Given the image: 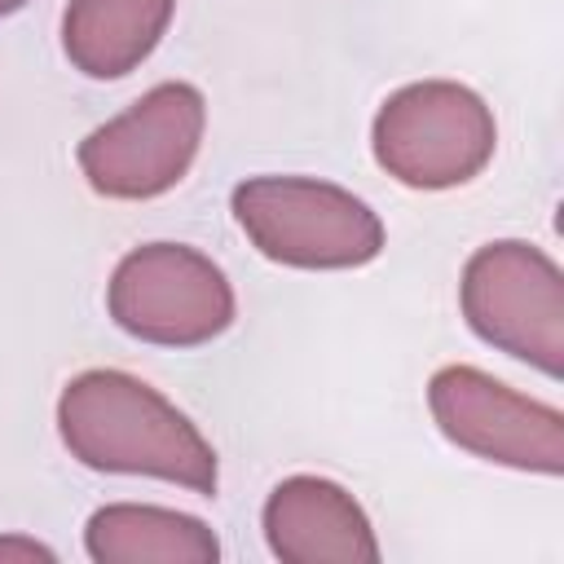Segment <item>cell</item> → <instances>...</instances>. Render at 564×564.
Listing matches in <instances>:
<instances>
[{
	"instance_id": "cell-12",
	"label": "cell",
	"mask_w": 564,
	"mask_h": 564,
	"mask_svg": "<svg viewBox=\"0 0 564 564\" xmlns=\"http://www.w3.org/2000/svg\"><path fill=\"white\" fill-rule=\"evenodd\" d=\"M26 0H0V18H9V13H18Z\"/></svg>"
},
{
	"instance_id": "cell-7",
	"label": "cell",
	"mask_w": 564,
	"mask_h": 564,
	"mask_svg": "<svg viewBox=\"0 0 564 564\" xmlns=\"http://www.w3.org/2000/svg\"><path fill=\"white\" fill-rule=\"evenodd\" d=\"M427 410L441 436L471 458L533 476L564 471L560 405L524 397L511 383L485 375L480 366H441L427 379Z\"/></svg>"
},
{
	"instance_id": "cell-2",
	"label": "cell",
	"mask_w": 564,
	"mask_h": 564,
	"mask_svg": "<svg viewBox=\"0 0 564 564\" xmlns=\"http://www.w3.org/2000/svg\"><path fill=\"white\" fill-rule=\"evenodd\" d=\"M229 212L264 260L304 273L361 269L388 242L379 212L322 176H247L234 185Z\"/></svg>"
},
{
	"instance_id": "cell-1",
	"label": "cell",
	"mask_w": 564,
	"mask_h": 564,
	"mask_svg": "<svg viewBox=\"0 0 564 564\" xmlns=\"http://www.w3.org/2000/svg\"><path fill=\"white\" fill-rule=\"evenodd\" d=\"M57 436L75 463L110 476H150L212 498L216 449L159 388L128 370H84L57 397Z\"/></svg>"
},
{
	"instance_id": "cell-4",
	"label": "cell",
	"mask_w": 564,
	"mask_h": 564,
	"mask_svg": "<svg viewBox=\"0 0 564 564\" xmlns=\"http://www.w3.org/2000/svg\"><path fill=\"white\" fill-rule=\"evenodd\" d=\"M458 308L480 344L546 379L564 375V273L542 247L524 238L476 247L458 278Z\"/></svg>"
},
{
	"instance_id": "cell-10",
	"label": "cell",
	"mask_w": 564,
	"mask_h": 564,
	"mask_svg": "<svg viewBox=\"0 0 564 564\" xmlns=\"http://www.w3.org/2000/svg\"><path fill=\"white\" fill-rule=\"evenodd\" d=\"M172 13L176 0H70L62 53L88 79H123L159 48Z\"/></svg>"
},
{
	"instance_id": "cell-6",
	"label": "cell",
	"mask_w": 564,
	"mask_h": 564,
	"mask_svg": "<svg viewBox=\"0 0 564 564\" xmlns=\"http://www.w3.org/2000/svg\"><path fill=\"white\" fill-rule=\"evenodd\" d=\"M110 322L154 348H203L238 317L225 269L189 242H141L106 282Z\"/></svg>"
},
{
	"instance_id": "cell-9",
	"label": "cell",
	"mask_w": 564,
	"mask_h": 564,
	"mask_svg": "<svg viewBox=\"0 0 564 564\" xmlns=\"http://www.w3.org/2000/svg\"><path fill=\"white\" fill-rule=\"evenodd\" d=\"M97 564H216L220 538L207 520L159 502H106L84 524Z\"/></svg>"
},
{
	"instance_id": "cell-8",
	"label": "cell",
	"mask_w": 564,
	"mask_h": 564,
	"mask_svg": "<svg viewBox=\"0 0 564 564\" xmlns=\"http://www.w3.org/2000/svg\"><path fill=\"white\" fill-rule=\"evenodd\" d=\"M260 529L282 564H379L366 507L326 476H286L260 507Z\"/></svg>"
},
{
	"instance_id": "cell-3",
	"label": "cell",
	"mask_w": 564,
	"mask_h": 564,
	"mask_svg": "<svg viewBox=\"0 0 564 564\" xmlns=\"http://www.w3.org/2000/svg\"><path fill=\"white\" fill-rule=\"evenodd\" d=\"M375 163L405 189L471 185L498 150L494 106L458 79H414L383 97L370 123Z\"/></svg>"
},
{
	"instance_id": "cell-11",
	"label": "cell",
	"mask_w": 564,
	"mask_h": 564,
	"mask_svg": "<svg viewBox=\"0 0 564 564\" xmlns=\"http://www.w3.org/2000/svg\"><path fill=\"white\" fill-rule=\"evenodd\" d=\"M57 564V551L31 533H0V564Z\"/></svg>"
},
{
	"instance_id": "cell-5",
	"label": "cell",
	"mask_w": 564,
	"mask_h": 564,
	"mask_svg": "<svg viewBox=\"0 0 564 564\" xmlns=\"http://www.w3.org/2000/svg\"><path fill=\"white\" fill-rule=\"evenodd\" d=\"M207 97L185 79L145 88L128 110L97 123L79 145L75 163L93 194L115 203H145L185 181L203 150Z\"/></svg>"
}]
</instances>
